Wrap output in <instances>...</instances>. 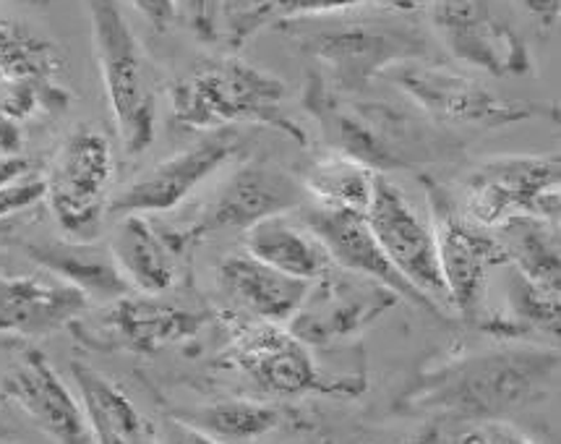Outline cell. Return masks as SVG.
I'll return each instance as SVG.
<instances>
[{
  "mask_svg": "<svg viewBox=\"0 0 561 444\" xmlns=\"http://www.w3.org/2000/svg\"><path fill=\"white\" fill-rule=\"evenodd\" d=\"M559 377V351L512 345L470 353L423 372L402 398L410 413L431 421H504L549 398Z\"/></svg>",
  "mask_w": 561,
  "mask_h": 444,
  "instance_id": "obj_1",
  "label": "cell"
},
{
  "mask_svg": "<svg viewBox=\"0 0 561 444\" xmlns=\"http://www.w3.org/2000/svg\"><path fill=\"white\" fill-rule=\"evenodd\" d=\"M287 89L283 81L236 56L198 64L188 77L178 79L170 92L173 121L191 132H220L238 123L277 128L306 145L304 128L285 113Z\"/></svg>",
  "mask_w": 561,
  "mask_h": 444,
  "instance_id": "obj_2",
  "label": "cell"
},
{
  "mask_svg": "<svg viewBox=\"0 0 561 444\" xmlns=\"http://www.w3.org/2000/svg\"><path fill=\"white\" fill-rule=\"evenodd\" d=\"M283 26L300 50L324 68L332 92H358L389 68L426 56L423 34L392 19L347 16L345 11L287 19Z\"/></svg>",
  "mask_w": 561,
  "mask_h": 444,
  "instance_id": "obj_3",
  "label": "cell"
},
{
  "mask_svg": "<svg viewBox=\"0 0 561 444\" xmlns=\"http://www.w3.org/2000/svg\"><path fill=\"white\" fill-rule=\"evenodd\" d=\"M87 11L115 132L128 155H141L157 132L152 66L118 0H87Z\"/></svg>",
  "mask_w": 561,
  "mask_h": 444,
  "instance_id": "obj_4",
  "label": "cell"
},
{
  "mask_svg": "<svg viewBox=\"0 0 561 444\" xmlns=\"http://www.w3.org/2000/svg\"><path fill=\"white\" fill-rule=\"evenodd\" d=\"M115 157L107 136L79 126L45 175V202L68 241H98L111 204Z\"/></svg>",
  "mask_w": 561,
  "mask_h": 444,
  "instance_id": "obj_5",
  "label": "cell"
},
{
  "mask_svg": "<svg viewBox=\"0 0 561 444\" xmlns=\"http://www.w3.org/2000/svg\"><path fill=\"white\" fill-rule=\"evenodd\" d=\"M222 364L241 372L264 392L277 398H304V395H358L360 382H330L319 372L311 348L287 330L285 325L245 319L232 330Z\"/></svg>",
  "mask_w": 561,
  "mask_h": 444,
  "instance_id": "obj_6",
  "label": "cell"
},
{
  "mask_svg": "<svg viewBox=\"0 0 561 444\" xmlns=\"http://www.w3.org/2000/svg\"><path fill=\"white\" fill-rule=\"evenodd\" d=\"M559 155H504L465 178L462 215L485 230L517 215L557 223L561 209Z\"/></svg>",
  "mask_w": 561,
  "mask_h": 444,
  "instance_id": "obj_7",
  "label": "cell"
},
{
  "mask_svg": "<svg viewBox=\"0 0 561 444\" xmlns=\"http://www.w3.org/2000/svg\"><path fill=\"white\" fill-rule=\"evenodd\" d=\"M209 322L211 311L170 304L144 293H128L111 300L94 317H87L84 311L71 330L81 343L98 351L154 355L165 348L196 340Z\"/></svg>",
  "mask_w": 561,
  "mask_h": 444,
  "instance_id": "obj_8",
  "label": "cell"
},
{
  "mask_svg": "<svg viewBox=\"0 0 561 444\" xmlns=\"http://www.w3.org/2000/svg\"><path fill=\"white\" fill-rule=\"evenodd\" d=\"M387 73L421 111L451 126L504 128L530 118H546L551 113L536 102L502 98L476 79L428 60H408L389 68Z\"/></svg>",
  "mask_w": 561,
  "mask_h": 444,
  "instance_id": "obj_9",
  "label": "cell"
},
{
  "mask_svg": "<svg viewBox=\"0 0 561 444\" xmlns=\"http://www.w3.org/2000/svg\"><path fill=\"white\" fill-rule=\"evenodd\" d=\"M306 105L330 134L337 155L360 162L374 173L385 175L387 170L410 168L419 160V141L410 123L385 105L342 102L324 81H311Z\"/></svg>",
  "mask_w": 561,
  "mask_h": 444,
  "instance_id": "obj_10",
  "label": "cell"
},
{
  "mask_svg": "<svg viewBox=\"0 0 561 444\" xmlns=\"http://www.w3.org/2000/svg\"><path fill=\"white\" fill-rule=\"evenodd\" d=\"M428 204L434 215L439 270L447 291L449 309L465 319H476L483 309L491 270L506 266L502 243L494 230L470 223L460 207L449 200L447 191L428 181Z\"/></svg>",
  "mask_w": 561,
  "mask_h": 444,
  "instance_id": "obj_11",
  "label": "cell"
},
{
  "mask_svg": "<svg viewBox=\"0 0 561 444\" xmlns=\"http://www.w3.org/2000/svg\"><path fill=\"white\" fill-rule=\"evenodd\" d=\"M366 223L394 270L442 314L447 311L449 298L439 270L434 225L415 209L405 191L394 181H389L387 175H376Z\"/></svg>",
  "mask_w": 561,
  "mask_h": 444,
  "instance_id": "obj_12",
  "label": "cell"
},
{
  "mask_svg": "<svg viewBox=\"0 0 561 444\" xmlns=\"http://www.w3.org/2000/svg\"><path fill=\"white\" fill-rule=\"evenodd\" d=\"M306 191L290 173L270 162H249L232 173L222 189L211 196L207 207L186 230H173L183 246L225 234H249L253 225L270 217L287 215L304 207Z\"/></svg>",
  "mask_w": 561,
  "mask_h": 444,
  "instance_id": "obj_13",
  "label": "cell"
},
{
  "mask_svg": "<svg viewBox=\"0 0 561 444\" xmlns=\"http://www.w3.org/2000/svg\"><path fill=\"white\" fill-rule=\"evenodd\" d=\"M397 304L400 298L385 285L332 264L311 280L287 330L304 345L327 348L364 332Z\"/></svg>",
  "mask_w": 561,
  "mask_h": 444,
  "instance_id": "obj_14",
  "label": "cell"
},
{
  "mask_svg": "<svg viewBox=\"0 0 561 444\" xmlns=\"http://www.w3.org/2000/svg\"><path fill=\"white\" fill-rule=\"evenodd\" d=\"M241 149V139L230 128L209 132L194 147L183 149L168 160L157 162L141 175H136L128 186H123L107 204V215H162L175 209L202 186L211 173H217L225 162L232 160Z\"/></svg>",
  "mask_w": 561,
  "mask_h": 444,
  "instance_id": "obj_15",
  "label": "cell"
},
{
  "mask_svg": "<svg viewBox=\"0 0 561 444\" xmlns=\"http://www.w3.org/2000/svg\"><path fill=\"white\" fill-rule=\"evenodd\" d=\"M428 13L442 43L462 64L494 77H519L533 68L528 47L494 16L489 0H428Z\"/></svg>",
  "mask_w": 561,
  "mask_h": 444,
  "instance_id": "obj_16",
  "label": "cell"
},
{
  "mask_svg": "<svg viewBox=\"0 0 561 444\" xmlns=\"http://www.w3.org/2000/svg\"><path fill=\"white\" fill-rule=\"evenodd\" d=\"M306 228L311 230L313 238L324 246L327 257L334 266L340 270L353 272V275H360L366 280H374V283L385 285L394 293L400 300H408V304L419 306V309H426L439 317V309H436L431 300L413 288L400 272L394 270L392 262L385 257L379 241L368 228L366 215H358V212H345V209H324L311 204V207H304L298 217Z\"/></svg>",
  "mask_w": 561,
  "mask_h": 444,
  "instance_id": "obj_17",
  "label": "cell"
},
{
  "mask_svg": "<svg viewBox=\"0 0 561 444\" xmlns=\"http://www.w3.org/2000/svg\"><path fill=\"white\" fill-rule=\"evenodd\" d=\"M0 392L56 444H98L79 398L39 351H26L11 366Z\"/></svg>",
  "mask_w": 561,
  "mask_h": 444,
  "instance_id": "obj_18",
  "label": "cell"
},
{
  "mask_svg": "<svg viewBox=\"0 0 561 444\" xmlns=\"http://www.w3.org/2000/svg\"><path fill=\"white\" fill-rule=\"evenodd\" d=\"M89 298L53 275H0V338H47L71 327Z\"/></svg>",
  "mask_w": 561,
  "mask_h": 444,
  "instance_id": "obj_19",
  "label": "cell"
},
{
  "mask_svg": "<svg viewBox=\"0 0 561 444\" xmlns=\"http://www.w3.org/2000/svg\"><path fill=\"white\" fill-rule=\"evenodd\" d=\"M107 249L121 277L134 293L162 296L181 275L178 264L183 254L165 230L157 228L147 215L118 217Z\"/></svg>",
  "mask_w": 561,
  "mask_h": 444,
  "instance_id": "obj_20",
  "label": "cell"
},
{
  "mask_svg": "<svg viewBox=\"0 0 561 444\" xmlns=\"http://www.w3.org/2000/svg\"><path fill=\"white\" fill-rule=\"evenodd\" d=\"M217 280H220V288L253 319L272 325L290 322L309 291V283L272 270L249 251L225 257L217 266Z\"/></svg>",
  "mask_w": 561,
  "mask_h": 444,
  "instance_id": "obj_21",
  "label": "cell"
},
{
  "mask_svg": "<svg viewBox=\"0 0 561 444\" xmlns=\"http://www.w3.org/2000/svg\"><path fill=\"white\" fill-rule=\"evenodd\" d=\"M26 257L39 264L47 275L64 280L66 285L84 293L87 298L111 300L134 293L121 277L111 249L98 241H37L26 243Z\"/></svg>",
  "mask_w": 561,
  "mask_h": 444,
  "instance_id": "obj_22",
  "label": "cell"
},
{
  "mask_svg": "<svg viewBox=\"0 0 561 444\" xmlns=\"http://www.w3.org/2000/svg\"><path fill=\"white\" fill-rule=\"evenodd\" d=\"M79 406L98 444H152L149 426L123 389L81 361L71 364Z\"/></svg>",
  "mask_w": 561,
  "mask_h": 444,
  "instance_id": "obj_23",
  "label": "cell"
},
{
  "mask_svg": "<svg viewBox=\"0 0 561 444\" xmlns=\"http://www.w3.org/2000/svg\"><path fill=\"white\" fill-rule=\"evenodd\" d=\"M245 251L259 262L270 264L272 270L287 277L311 283L321 272L330 270L332 262L309 228L300 220H290L287 215L270 217V220L253 225L245 234Z\"/></svg>",
  "mask_w": 561,
  "mask_h": 444,
  "instance_id": "obj_24",
  "label": "cell"
},
{
  "mask_svg": "<svg viewBox=\"0 0 561 444\" xmlns=\"http://www.w3.org/2000/svg\"><path fill=\"white\" fill-rule=\"evenodd\" d=\"M494 236L502 243L506 266L528 283L549 293H561V249L557 223L517 215L499 225Z\"/></svg>",
  "mask_w": 561,
  "mask_h": 444,
  "instance_id": "obj_25",
  "label": "cell"
},
{
  "mask_svg": "<svg viewBox=\"0 0 561 444\" xmlns=\"http://www.w3.org/2000/svg\"><path fill=\"white\" fill-rule=\"evenodd\" d=\"M173 415L220 444L259 442L275 432L283 421V411L277 406L245 398L204 402V406L186 408V411H178Z\"/></svg>",
  "mask_w": 561,
  "mask_h": 444,
  "instance_id": "obj_26",
  "label": "cell"
},
{
  "mask_svg": "<svg viewBox=\"0 0 561 444\" xmlns=\"http://www.w3.org/2000/svg\"><path fill=\"white\" fill-rule=\"evenodd\" d=\"M66 60L60 47L30 24L0 16V71L30 84H58Z\"/></svg>",
  "mask_w": 561,
  "mask_h": 444,
  "instance_id": "obj_27",
  "label": "cell"
},
{
  "mask_svg": "<svg viewBox=\"0 0 561 444\" xmlns=\"http://www.w3.org/2000/svg\"><path fill=\"white\" fill-rule=\"evenodd\" d=\"M376 175L379 173L360 166V162L347 160L342 155H332L327 160L313 162V168L306 173L300 186H304L306 196H311L317 207L366 215L374 196Z\"/></svg>",
  "mask_w": 561,
  "mask_h": 444,
  "instance_id": "obj_28",
  "label": "cell"
},
{
  "mask_svg": "<svg viewBox=\"0 0 561 444\" xmlns=\"http://www.w3.org/2000/svg\"><path fill=\"white\" fill-rule=\"evenodd\" d=\"M68 107V92L60 84H30L0 71V113L16 123L37 113H60Z\"/></svg>",
  "mask_w": 561,
  "mask_h": 444,
  "instance_id": "obj_29",
  "label": "cell"
},
{
  "mask_svg": "<svg viewBox=\"0 0 561 444\" xmlns=\"http://www.w3.org/2000/svg\"><path fill=\"white\" fill-rule=\"evenodd\" d=\"M277 0H220V30L232 47L245 45L262 26L275 22Z\"/></svg>",
  "mask_w": 561,
  "mask_h": 444,
  "instance_id": "obj_30",
  "label": "cell"
},
{
  "mask_svg": "<svg viewBox=\"0 0 561 444\" xmlns=\"http://www.w3.org/2000/svg\"><path fill=\"white\" fill-rule=\"evenodd\" d=\"M423 0H277L275 3V22L287 19H309L327 16V13H345L358 9H394V11H413Z\"/></svg>",
  "mask_w": 561,
  "mask_h": 444,
  "instance_id": "obj_31",
  "label": "cell"
},
{
  "mask_svg": "<svg viewBox=\"0 0 561 444\" xmlns=\"http://www.w3.org/2000/svg\"><path fill=\"white\" fill-rule=\"evenodd\" d=\"M45 200V175H37L34 170L16 178L9 186L0 189V217L22 215L37 207Z\"/></svg>",
  "mask_w": 561,
  "mask_h": 444,
  "instance_id": "obj_32",
  "label": "cell"
},
{
  "mask_svg": "<svg viewBox=\"0 0 561 444\" xmlns=\"http://www.w3.org/2000/svg\"><path fill=\"white\" fill-rule=\"evenodd\" d=\"M191 30L202 43L220 37V0H188Z\"/></svg>",
  "mask_w": 561,
  "mask_h": 444,
  "instance_id": "obj_33",
  "label": "cell"
},
{
  "mask_svg": "<svg viewBox=\"0 0 561 444\" xmlns=\"http://www.w3.org/2000/svg\"><path fill=\"white\" fill-rule=\"evenodd\" d=\"M154 444H220V442L211 440L207 434H202L194 426H188L186 421L175 419V415H168V419L160 423V429H157Z\"/></svg>",
  "mask_w": 561,
  "mask_h": 444,
  "instance_id": "obj_34",
  "label": "cell"
},
{
  "mask_svg": "<svg viewBox=\"0 0 561 444\" xmlns=\"http://www.w3.org/2000/svg\"><path fill=\"white\" fill-rule=\"evenodd\" d=\"M136 11L154 26L157 32H168L175 24L178 3L175 0H128Z\"/></svg>",
  "mask_w": 561,
  "mask_h": 444,
  "instance_id": "obj_35",
  "label": "cell"
},
{
  "mask_svg": "<svg viewBox=\"0 0 561 444\" xmlns=\"http://www.w3.org/2000/svg\"><path fill=\"white\" fill-rule=\"evenodd\" d=\"M476 440L478 444H533L528 436L506 421L483 423L481 432L476 434Z\"/></svg>",
  "mask_w": 561,
  "mask_h": 444,
  "instance_id": "obj_36",
  "label": "cell"
},
{
  "mask_svg": "<svg viewBox=\"0 0 561 444\" xmlns=\"http://www.w3.org/2000/svg\"><path fill=\"white\" fill-rule=\"evenodd\" d=\"M525 5V11L530 13V19L540 30H553L559 22L561 13V0H519Z\"/></svg>",
  "mask_w": 561,
  "mask_h": 444,
  "instance_id": "obj_37",
  "label": "cell"
},
{
  "mask_svg": "<svg viewBox=\"0 0 561 444\" xmlns=\"http://www.w3.org/2000/svg\"><path fill=\"white\" fill-rule=\"evenodd\" d=\"M22 126L16 121L9 118V115L0 113V157H13L22 155Z\"/></svg>",
  "mask_w": 561,
  "mask_h": 444,
  "instance_id": "obj_38",
  "label": "cell"
},
{
  "mask_svg": "<svg viewBox=\"0 0 561 444\" xmlns=\"http://www.w3.org/2000/svg\"><path fill=\"white\" fill-rule=\"evenodd\" d=\"M32 170V162L22 155L13 157H0V189L9 186V183L16 181V178L26 175Z\"/></svg>",
  "mask_w": 561,
  "mask_h": 444,
  "instance_id": "obj_39",
  "label": "cell"
},
{
  "mask_svg": "<svg viewBox=\"0 0 561 444\" xmlns=\"http://www.w3.org/2000/svg\"><path fill=\"white\" fill-rule=\"evenodd\" d=\"M24 215H11V217H0V249H5V246H11L16 241V236L22 234L24 228Z\"/></svg>",
  "mask_w": 561,
  "mask_h": 444,
  "instance_id": "obj_40",
  "label": "cell"
},
{
  "mask_svg": "<svg viewBox=\"0 0 561 444\" xmlns=\"http://www.w3.org/2000/svg\"><path fill=\"white\" fill-rule=\"evenodd\" d=\"M405 444H444V434H442V423L439 421H428L415 432Z\"/></svg>",
  "mask_w": 561,
  "mask_h": 444,
  "instance_id": "obj_41",
  "label": "cell"
},
{
  "mask_svg": "<svg viewBox=\"0 0 561 444\" xmlns=\"http://www.w3.org/2000/svg\"><path fill=\"white\" fill-rule=\"evenodd\" d=\"M321 444H334V442H332V440H324V442H321Z\"/></svg>",
  "mask_w": 561,
  "mask_h": 444,
  "instance_id": "obj_42",
  "label": "cell"
}]
</instances>
